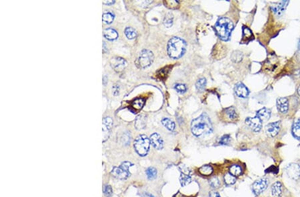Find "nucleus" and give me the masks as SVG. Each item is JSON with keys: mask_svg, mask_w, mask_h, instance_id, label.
I'll return each instance as SVG.
<instances>
[{"mask_svg": "<svg viewBox=\"0 0 300 197\" xmlns=\"http://www.w3.org/2000/svg\"><path fill=\"white\" fill-rule=\"evenodd\" d=\"M147 124V116L145 115H139L135 121V126L138 129H144Z\"/></svg>", "mask_w": 300, "mask_h": 197, "instance_id": "4be33fe9", "label": "nucleus"}, {"mask_svg": "<svg viewBox=\"0 0 300 197\" xmlns=\"http://www.w3.org/2000/svg\"><path fill=\"white\" fill-rule=\"evenodd\" d=\"M289 99L285 97H280L277 99V108L281 114H287L289 110Z\"/></svg>", "mask_w": 300, "mask_h": 197, "instance_id": "2eb2a0df", "label": "nucleus"}, {"mask_svg": "<svg viewBox=\"0 0 300 197\" xmlns=\"http://www.w3.org/2000/svg\"><path fill=\"white\" fill-rule=\"evenodd\" d=\"M103 35L107 39L110 41L116 40L118 37V34L117 33V31L113 29H111V28H108V29L104 30Z\"/></svg>", "mask_w": 300, "mask_h": 197, "instance_id": "393cba45", "label": "nucleus"}, {"mask_svg": "<svg viewBox=\"0 0 300 197\" xmlns=\"http://www.w3.org/2000/svg\"><path fill=\"white\" fill-rule=\"evenodd\" d=\"M281 129V122H275L270 123L266 125L265 129L267 134L270 137H275L276 136L278 133L280 132Z\"/></svg>", "mask_w": 300, "mask_h": 197, "instance_id": "9b49d317", "label": "nucleus"}, {"mask_svg": "<svg viewBox=\"0 0 300 197\" xmlns=\"http://www.w3.org/2000/svg\"><path fill=\"white\" fill-rule=\"evenodd\" d=\"M242 31H243V35H242V39L241 41V43H247L249 41L253 39V35L252 33V31H251V29H249L248 27L246 26H243Z\"/></svg>", "mask_w": 300, "mask_h": 197, "instance_id": "412c9836", "label": "nucleus"}, {"mask_svg": "<svg viewBox=\"0 0 300 197\" xmlns=\"http://www.w3.org/2000/svg\"><path fill=\"white\" fill-rule=\"evenodd\" d=\"M224 182L226 185H232L235 184V182H236V178L230 173H228L224 175Z\"/></svg>", "mask_w": 300, "mask_h": 197, "instance_id": "473e14b6", "label": "nucleus"}, {"mask_svg": "<svg viewBox=\"0 0 300 197\" xmlns=\"http://www.w3.org/2000/svg\"><path fill=\"white\" fill-rule=\"evenodd\" d=\"M102 19L104 22L107 24H110L113 22L114 19V15L111 12H106L103 14Z\"/></svg>", "mask_w": 300, "mask_h": 197, "instance_id": "c9c22d12", "label": "nucleus"}, {"mask_svg": "<svg viewBox=\"0 0 300 197\" xmlns=\"http://www.w3.org/2000/svg\"><path fill=\"white\" fill-rule=\"evenodd\" d=\"M176 90L180 93H183L187 90V87L185 84H177L175 86Z\"/></svg>", "mask_w": 300, "mask_h": 197, "instance_id": "ea45409f", "label": "nucleus"}, {"mask_svg": "<svg viewBox=\"0 0 300 197\" xmlns=\"http://www.w3.org/2000/svg\"><path fill=\"white\" fill-rule=\"evenodd\" d=\"M164 3L166 7L169 9H176L179 6V2L177 1H167L165 2Z\"/></svg>", "mask_w": 300, "mask_h": 197, "instance_id": "58836bf2", "label": "nucleus"}, {"mask_svg": "<svg viewBox=\"0 0 300 197\" xmlns=\"http://www.w3.org/2000/svg\"><path fill=\"white\" fill-rule=\"evenodd\" d=\"M209 196H210V197H221L220 195H219V193L217 192H215V191H211L210 192V194H209Z\"/></svg>", "mask_w": 300, "mask_h": 197, "instance_id": "79ce46f5", "label": "nucleus"}, {"mask_svg": "<svg viewBox=\"0 0 300 197\" xmlns=\"http://www.w3.org/2000/svg\"><path fill=\"white\" fill-rule=\"evenodd\" d=\"M292 133L295 138L300 139V118L298 119L293 125Z\"/></svg>", "mask_w": 300, "mask_h": 197, "instance_id": "a878e982", "label": "nucleus"}, {"mask_svg": "<svg viewBox=\"0 0 300 197\" xmlns=\"http://www.w3.org/2000/svg\"><path fill=\"white\" fill-rule=\"evenodd\" d=\"M267 185L268 181L266 178L260 179L253 184V191L256 195H259L267 189Z\"/></svg>", "mask_w": 300, "mask_h": 197, "instance_id": "9d476101", "label": "nucleus"}, {"mask_svg": "<svg viewBox=\"0 0 300 197\" xmlns=\"http://www.w3.org/2000/svg\"><path fill=\"white\" fill-rule=\"evenodd\" d=\"M172 67L173 66L168 65L161 69H159L158 71L155 73L156 78L158 79L159 80H165L167 78V76H168V75L169 74Z\"/></svg>", "mask_w": 300, "mask_h": 197, "instance_id": "aec40b11", "label": "nucleus"}, {"mask_svg": "<svg viewBox=\"0 0 300 197\" xmlns=\"http://www.w3.org/2000/svg\"><path fill=\"white\" fill-rule=\"evenodd\" d=\"M286 172L289 178L298 180L300 177V166L296 163L289 164L286 169Z\"/></svg>", "mask_w": 300, "mask_h": 197, "instance_id": "f8f14e48", "label": "nucleus"}, {"mask_svg": "<svg viewBox=\"0 0 300 197\" xmlns=\"http://www.w3.org/2000/svg\"><path fill=\"white\" fill-rule=\"evenodd\" d=\"M150 143L156 149H162L163 148V141L158 133H153L150 136Z\"/></svg>", "mask_w": 300, "mask_h": 197, "instance_id": "dca6fc26", "label": "nucleus"}, {"mask_svg": "<svg viewBox=\"0 0 300 197\" xmlns=\"http://www.w3.org/2000/svg\"><path fill=\"white\" fill-rule=\"evenodd\" d=\"M173 16L171 13H167L164 19H163V24L166 27H171L173 25Z\"/></svg>", "mask_w": 300, "mask_h": 197, "instance_id": "7c9ffc66", "label": "nucleus"}, {"mask_svg": "<svg viewBox=\"0 0 300 197\" xmlns=\"http://www.w3.org/2000/svg\"><path fill=\"white\" fill-rule=\"evenodd\" d=\"M229 172L234 177H238L242 174V169L238 165H233L229 168Z\"/></svg>", "mask_w": 300, "mask_h": 197, "instance_id": "bb28decb", "label": "nucleus"}, {"mask_svg": "<svg viewBox=\"0 0 300 197\" xmlns=\"http://www.w3.org/2000/svg\"><path fill=\"white\" fill-rule=\"evenodd\" d=\"M133 166V164L130 162H124L120 167H114L111 171V174L114 177L119 179H126L130 176L129 168Z\"/></svg>", "mask_w": 300, "mask_h": 197, "instance_id": "39448f33", "label": "nucleus"}, {"mask_svg": "<svg viewBox=\"0 0 300 197\" xmlns=\"http://www.w3.org/2000/svg\"><path fill=\"white\" fill-rule=\"evenodd\" d=\"M234 90L235 94L240 98H245L248 96L249 95L248 89L242 82H238V84H236Z\"/></svg>", "mask_w": 300, "mask_h": 197, "instance_id": "f3484780", "label": "nucleus"}, {"mask_svg": "<svg viewBox=\"0 0 300 197\" xmlns=\"http://www.w3.org/2000/svg\"><path fill=\"white\" fill-rule=\"evenodd\" d=\"M113 89H114V90H115V91H113V94L114 95H116V92H117V93H118V91H119V88H120L118 87L117 86H115L114 87H113Z\"/></svg>", "mask_w": 300, "mask_h": 197, "instance_id": "37998d69", "label": "nucleus"}, {"mask_svg": "<svg viewBox=\"0 0 300 197\" xmlns=\"http://www.w3.org/2000/svg\"><path fill=\"white\" fill-rule=\"evenodd\" d=\"M150 147V139L145 135H140L135 139L134 147L139 155L145 156L148 154Z\"/></svg>", "mask_w": 300, "mask_h": 197, "instance_id": "20e7f679", "label": "nucleus"}, {"mask_svg": "<svg viewBox=\"0 0 300 197\" xmlns=\"http://www.w3.org/2000/svg\"><path fill=\"white\" fill-rule=\"evenodd\" d=\"M115 3L114 1H110V2H103L104 4H107V5L113 4V3Z\"/></svg>", "mask_w": 300, "mask_h": 197, "instance_id": "c03bdc74", "label": "nucleus"}, {"mask_svg": "<svg viewBox=\"0 0 300 197\" xmlns=\"http://www.w3.org/2000/svg\"><path fill=\"white\" fill-rule=\"evenodd\" d=\"M231 141V136L230 135H223L222 138L219 139V143L220 145H228V144Z\"/></svg>", "mask_w": 300, "mask_h": 197, "instance_id": "4c0bfd02", "label": "nucleus"}, {"mask_svg": "<svg viewBox=\"0 0 300 197\" xmlns=\"http://www.w3.org/2000/svg\"><path fill=\"white\" fill-rule=\"evenodd\" d=\"M214 29L218 37L222 40L227 41L231 36L232 31L233 29V24L228 17H222L219 18L215 23Z\"/></svg>", "mask_w": 300, "mask_h": 197, "instance_id": "f03ea898", "label": "nucleus"}, {"mask_svg": "<svg viewBox=\"0 0 300 197\" xmlns=\"http://www.w3.org/2000/svg\"><path fill=\"white\" fill-rule=\"evenodd\" d=\"M162 123L169 131H173L174 128H175V123L172 119L169 118H163L162 120Z\"/></svg>", "mask_w": 300, "mask_h": 197, "instance_id": "cd10ccee", "label": "nucleus"}, {"mask_svg": "<svg viewBox=\"0 0 300 197\" xmlns=\"http://www.w3.org/2000/svg\"><path fill=\"white\" fill-rule=\"evenodd\" d=\"M125 34L129 39H134L137 37V32L132 27H127L125 30Z\"/></svg>", "mask_w": 300, "mask_h": 197, "instance_id": "f704fd0d", "label": "nucleus"}, {"mask_svg": "<svg viewBox=\"0 0 300 197\" xmlns=\"http://www.w3.org/2000/svg\"><path fill=\"white\" fill-rule=\"evenodd\" d=\"M180 169L181 171V176L180 177V183L182 186H186L191 182V171L184 165L180 166Z\"/></svg>", "mask_w": 300, "mask_h": 197, "instance_id": "1a4fd4ad", "label": "nucleus"}, {"mask_svg": "<svg viewBox=\"0 0 300 197\" xmlns=\"http://www.w3.org/2000/svg\"><path fill=\"white\" fill-rule=\"evenodd\" d=\"M221 118L225 122H235L239 119V115L236 108L233 106L224 108L221 113Z\"/></svg>", "mask_w": 300, "mask_h": 197, "instance_id": "0eeeda50", "label": "nucleus"}, {"mask_svg": "<svg viewBox=\"0 0 300 197\" xmlns=\"http://www.w3.org/2000/svg\"><path fill=\"white\" fill-rule=\"evenodd\" d=\"M113 124L112 119L110 117H106L103 119V142H105L109 138L111 126Z\"/></svg>", "mask_w": 300, "mask_h": 197, "instance_id": "4468645a", "label": "nucleus"}, {"mask_svg": "<svg viewBox=\"0 0 300 197\" xmlns=\"http://www.w3.org/2000/svg\"><path fill=\"white\" fill-rule=\"evenodd\" d=\"M209 184L211 186L212 188L214 189H218L219 188V186H220V182H219V179L218 177H212L210 181H209Z\"/></svg>", "mask_w": 300, "mask_h": 197, "instance_id": "e433bc0d", "label": "nucleus"}, {"mask_svg": "<svg viewBox=\"0 0 300 197\" xmlns=\"http://www.w3.org/2000/svg\"><path fill=\"white\" fill-rule=\"evenodd\" d=\"M103 193H104V195H105L107 197L111 196V195H112V189H111V186L109 185L104 186Z\"/></svg>", "mask_w": 300, "mask_h": 197, "instance_id": "a19ab883", "label": "nucleus"}, {"mask_svg": "<svg viewBox=\"0 0 300 197\" xmlns=\"http://www.w3.org/2000/svg\"><path fill=\"white\" fill-rule=\"evenodd\" d=\"M195 86L199 92H203L206 86V79L205 78H200L195 84Z\"/></svg>", "mask_w": 300, "mask_h": 197, "instance_id": "c85d7f7f", "label": "nucleus"}, {"mask_svg": "<svg viewBox=\"0 0 300 197\" xmlns=\"http://www.w3.org/2000/svg\"><path fill=\"white\" fill-rule=\"evenodd\" d=\"M288 3L289 1H282L280 3H276L274 6H271V8L275 14H276L278 16H280L285 12Z\"/></svg>", "mask_w": 300, "mask_h": 197, "instance_id": "a211bd4d", "label": "nucleus"}, {"mask_svg": "<svg viewBox=\"0 0 300 197\" xmlns=\"http://www.w3.org/2000/svg\"><path fill=\"white\" fill-rule=\"evenodd\" d=\"M145 99L142 98H136L134 100H133L130 104V108L132 112H134V113H137V112L140 111L144 105L145 104Z\"/></svg>", "mask_w": 300, "mask_h": 197, "instance_id": "6ab92c4d", "label": "nucleus"}, {"mask_svg": "<svg viewBox=\"0 0 300 197\" xmlns=\"http://www.w3.org/2000/svg\"><path fill=\"white\" fill-rule=\"evenodd\" d=\"M298 92L299 96H300V85H299V87H298Z\"/></svg>", "mask_w": 300, "mask_h": 197, "instance_id": "49530a36", "label": "nucleus"}, {"mask_svg": "<svg viewBox=\"0 0 300 197\" xmlns=\"http://www.w3.org/2000/svg\"><path fill=\"white\" fill-rule=\"evenodd\" d=\"M256 115L259 117L262 122L267 121L270 118L271 110L267 108H263L257 112Z\"/></svg>", "mask_w": 300, "mask_h": 197, "instance_id": "5701e85b", "label": "nucleus"}, {"mask_svg": "<svg viewBox=\"0 0 300 197\" xmlns=\"http://www.w3.org/2000/svg\"><path fill=\"white\" fill-rule=\"evenodd\" d=\"M271 194L274 197H280L282 194V185L280 181L275 182L271 186Z\"/></svg>", "mask_w": 300, "mask_h": 197, "instance_id": "b1692460", "label": "nucleus"}, {"mask_svg": "<svg viewBox=\"0 0 300 197\" xmlns=\"http://www.w3.org/2000/svg\"><path fill=\"white\" fill-rule=\"evenodd\" d=\"M186 43L182 38L173 37L170 38L167 45V54L172 58H179L186 51Z\"/></svg>", "mask_w": 300, "mask_h": 197, "instance_id": "7ed1b4c3", "label": "nucleus"}, {"mask_svg": "<svg viewBox=\"0 0 300 197\" xmlns=\"http://www.w3.org/2000/svg\"><path fill=\"white\" fill-rule=\"evenodd\" d=\"M157 174H158V171L154 167H149L146 170V175H147L149 180L155 179L157 177Z\"/></svg>", "mask_w": 300, "mask_h": 197, "instance_id": "2f4dec72", "label": "nucleus"}, {"mask_svg": "<svg viewBox=\"0 0 300 197\" xmlns=\"http://www.w3.org/2000/svg\"><path fill=\"white\" fill-rule=\"evenodd\" d=\"M191 132L197 137L210 134L213 131L210 118L206 114H202L191 122Z\"/></svg>", "mask_w": 300, "mask_h": 197, "instance_id": "f257e3e1", "label": "nucleus"}, {"mask_svg": "<svg viewBox=\"0 0 300 197\" xmlns=\"http://www.w3.org/2000/svg\"><path fill=\"white\" fill-rule=\"evenodd\" d=\"M200 173L203 175H210L213 173V168L210 165H204L200 168L199 169Z\"/></svg>", "mask_w": 300, "mask_h": 197, "instance_id": "72a5a7b5", "label": "nucleus"}, {"mask_svg": "<svg viewBox=\"0 0 300 197\" xmlns=\"http://www.w3.org/2000/svg\"><path fill=\"white\" fill-rule=\"evenodd\" d=\"M110 63L111 66L116 72L123 71L127 65L125 60L123 58L119 57L111 58Z\"/></svg>", "mask_w": 300, "mask_h": 197, "instance_id": "ddd939ff", "label": "nucleus"}, {"mask_svg": "<svg viewBox=\"0 0 300 197\" xmlns=\"http://www.w3.org/2000/svg\"><path fill=\"white\" fill-rule=\"evenodd\" d=\"M153 59L154 57L153 52L148 49H144L139 54V57L138 59V65L141 68H146L152 64Z\"/></svg>", "mask_w": 300, "mask_h": 197, "instance_id": "423d86ee", "label": "nucleus"}, {"mask_svg": "<svg viewBox=\"0 0 300 197\" xmlns=\"http://www.w3.org/2000/svg\"><path fill=\"white\" fill-rule=\"evenodd\" d=\"M297 58L299 60V61L300 62V49L298 51L297 53Z\"/></svg>", "mask_w": 300, "mask_h": 197, "instance_id": "a18cd8bd", "label": "nucleus"}, {"mask_svg": "<svg viewBox=\"0 0 300 197\" xmlns=\"http://www.w3.org/2000/svg\"><path fill=\"white\" fill-rule=\"evenodd\" d=\"M246 124L252 129L253 131L258 132L262 128V123L261 119L256 115L254 118H247L246 119Z\"/></svg>", "mask_w": 300, "mask_h": 197, "instance_id": "6e6552de", "label": "nucleus"}, {"mask_svg": "<svg viewBox=\"0 0 300 197\" xmlns=\"http://www.w3.org/2000/svg\"><path fill=\"white\" fill-rule=\"evenodd\" d=\"M231 59L234 62H239L243 59V54L242 52L239 51H235L232 52L231 56Z\"/></svg>", "mask_w": 300, "mask_h": 197, "instance_id": "c756f323", "label": "nucleus"}]
</instances>
